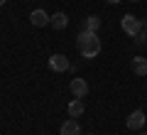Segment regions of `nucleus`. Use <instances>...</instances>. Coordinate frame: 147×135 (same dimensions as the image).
<instances>
[{"label": "nucleus", "mask_w": 147, "mask_h": 135, "mask_svg": "<svg viewBox=\"0 0 147 135\" xmlns=\"http://www.w3.org/2000/svg\"><path fill=\"white\" fill-rule=\"evenodd\" d=\"M69 91L74 94V98H86V94H88V83H86V79H71Z\"/></svg>", "instance_id": "7ed1b4c3"}, {"label": "nucleus", "mask_w": 147, "mask_h": 135, "mask_svg": "<svg viewBox=\"0 0 147 135\" xmlns=\"http://www.w3.org/2000/svg\"><path fill=\"white\" fill-rule=\"evenodd\" d=\"M49 25H52L54 30H64V27L69 25V17L64 15V12H54V15H52V22H49Z\"/></svg>", "instance_id": "9d476101"}, {"label": "nucleus", "mask_w": 147, "mask_h": 135, "mask_svg": "<svg viewBox=\"0 0 147 135\" xmlns=\"http://www.w3.org/2000/svg\"><path fill=\"white\" fill-rule=\"evenodd\" d=\"M108 3H110V5H115V3H120V0H108Z\"/></svg>", "instance_id": "ddd939ff"}, {"label": "nucleus", "mask_w": 147, "mask_h": 135, "mask_svg": "<svg viewBox=\"0 0 147 135\" xmlns=\"http://www.w3.org/2000/svg\"><path fill=\"white\" fill-rule=\"evenodd\" d=\"M5 3H7V0H0V5H5Z\"/></svg>", "instance_id": "4468645a"}, {"label": "nucleus", "mask_w": 147, "mask_h": 135, "mask_svg": "<svg viewBox=\"0 0 147 135\" xmlns=\"http://www.w3.org/2000/svg\"><path fill=\"white\" fill-rule=\"evenodd\" d=\"M145 32H147V25H145Z\"/></svg>", "instance_id": "f3484780"}, {"label": "nucleus", "mask_w": 147, "mask_h": 135, "mask_svg": "<svg viewBox=\"0 0 147 135\" xmlns=\"http://www.w3.org/2000/svg\"><path fill=\"white\" fill-rule=\"evenodd\" d=\"M30 22L34 27H47L49 22H52V15H47L44 10H32L30 12Z\"/></svg>", "instance_id": "39448f33"}, {"label": "nucleus", "mask_w": 147, "mask_h": 135, "mask_svg": "<svg viewBox=\"0 0 147 135\" xmlns=\"http://www.w3.org/2000/svg\"><path fill=\"white\" fill-rule=\"evenodd\" d=\"M145 42H147V32H145V30H142V32H140V35H137V37H135V44H145Z\"/></svg>", "instance_id": "f8f14e48"}, {"label": "nucleus", "mask_w": 147, "mask_h": 135, "mask_svg": "<svg viewBox=\"0 0 147 135\" xmlns=\"http://www.w3.org/2000/svg\"><path fill=\"white\" fill-rule=\"evenodd\" d=\"M49 66L54 71H66V69H71V64H69V57H64V54H52L49 57Z\"/></svg>", "instance_id": "20e7f679"}, {"label": "nucleus", "mask_w": 147, "mask_h": 135, "mask_svg": "<svg viewBox=\"0 0 147 135\" xmlns=\"http://www.w3.org/2000/svg\"><path fill=\"white\" fill-rule=\"evenodd\" d=\"M132 71L137 76H147V59L145 57H132Z\"/></svg>", "instance_id": "1a4fd4ad"}, {"label": "nucleus", "mask_w": 147, "mask_h": 135, "mask_svg": "<svg viewBox=\"0 0 147 135\" xmlns=\"http://www.w3.org/2000/svg\"><path fill=\"white\" fill-rule=\"evenodd\" d=\"M98 27H100V17H96V15L86 17V25H84V30H88V32H98Z\"/></svg>", "instance_id": "9b49d317"}, {"label": "nucleus", "mask_w": 147, "mask_h": 135, "mask_svg": "<svg viewBox=\"0 0 147 135\" xmlns=\"http://www.w3.org/2000/svg\"><path fill=\"white\" fill-rule=\"evenodd\" d=\"M140 135H147V133H145V130H142V133H140Z\"/></svg>", "instance_id": "2eb2a0df"}, {"label": "nucleus", "mask_w": 147, "mask_h": 135, "mask_svg": "<svg viewBox=\"0 0 147 135\" xmlns=\"http://www.w3.org/2000/svg\"><path fill=\"white\" fill-rule=\"evenodd\" d=\"M120 27H123V32H125V35H130V37H137V35L142 32V22L137 20L135 15H130V12L120 17Z\"/></svg>", "instance_id": "f03ea898"}, {"label": "nucleus", "mask_w": 147, "mask_h": 135, "mask_svg": "<svg viewBox=\"0 0 147 135\" xmlns=\"http://www.w3.org/2000/svg\"><path fill=\"white\" fill-rule=\"evenodd\" d=\"M84 108H86V106H84V98H74L71 101V103H69V118H79V115H84Z\"/></svg>", "instance_id": "6e6552de"}, {"label": "nucleus", "mask_w": 147, "mask_h": 135, "mask_svg": "<svg viewBox=\"0 0 147 135\" xmlns=\"http://www.w3.org/2000/svg\"><path fill=\"white\" fill-rule=\"evenodd\" d=\"M132 3H137V0H132Z\"/></svg>", "instance_id": "a211bd4d"}, {"label": "nucleus", "mask_w": 147, "mask_h": 135, "mask_svg": "<svg viewBox=\"0 0 147 135\" xmlns=\"http://www.w3.org/2000/svg\"><path fill=\"white\" fill-rule=\"evenodd\" d=\"M86 135H93V133H86Z\"/></svg>", "instance_id": "dca6fc26"}, {"label": "nucleus", "mask_w": 147, "mask_h": 135, "mask_svg": "<svg viewBox=\"0 0 147 135\" xmlns=\"http://www.w3.org/2000/svg\"><path fill=\"white\" fill-rule=\"evenodd\" d=\"M76 47H79V54L84 59L98 57V54H100V37H98V32L81 30L79 37H76Z\"/></svg>", "instance_id": "f257e3e1"}, {"label": "nucleus", "mask_w": 147, "mask_h": 135, "mask_svg": "<svg viewBox=\"0 0 147 135\" xmlns=\"http://www.w3.org/2000/svg\"><path fill=\"white\" fill-rule=\"evenodd\" d=\"M125 125L130 130H142V125H145V113H142V111H132V113L127 115Z\"/></svg>", "instance_id": "423d86ee"}, {"label": "nucleus", "mask_w": 147, "mask_h": 135, "mask_svg": "<svg viewBox=\"0 0 147 135\" xmlns=\"http://www.w3.org/2000/svg\"><path fill=\"white\" fill-rule=\"evenodd\" d=\"M59 135H81V128H79V120L76 118H69L61 123V128H59Z\"/></svg>", "instance_id": "0eeeda50"}]
</instances>
